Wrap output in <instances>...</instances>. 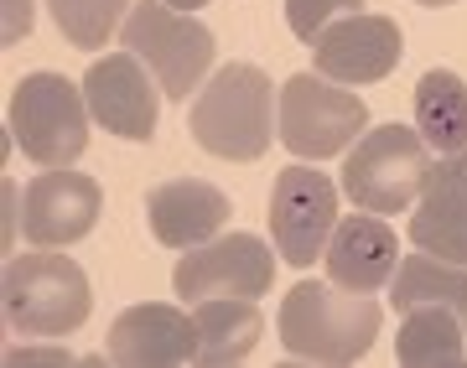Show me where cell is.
<instances>
[{
  "mask_svg": "<svg viewBox=\"0 0 467 368\" xmlns=\"http://www.w3.org/2000/svg\"><path fill=\"white\" fill-rule=\"evenodd\" d=\"M379 317L368 291L301 281L281 302V348L301 363H358L379 337Z\"/></svg>",
  "mask_w": 467,
  "mask_h": 368,
  "instance_id": "obj_1",
  "label": "cell"
},
{
  "mask_svg": "<svg viewBox=\"0 0 467 368\" xmlns=\"http://www.w3.org/2000/svg\"><path fill=\"white\" fill-rule=\"evenodd\" d=\"M275 115H281V94L254 63H229L202 84V99L192 104V140L208 156L223 161H260L275 140Z\"/></svg>",
  "mask_w": 467,
  "mask_h": 368,
  "instance_id": "obj_2",
  "label": "cell"
},
{
  "mask_svg": "<svg viewBox=\"0 0 467 368\" xmlns=\"http://www.w3.org/2000/svg\"><path fill=\"white\" fill-rule=\"evenodd\" d=\"M0 312H5V327L21 337H67L88 322L94 291H88V275L78 270V260L32 244V254L5 260Z\"/></svg>",
  "mask_w": 467,
  "mask_h": 368,
  "instance_id": "obj_3",
  "label": "cell"
},
{
  "mask_svg": "<svg viewBox=\"0 0 467 368\" xmlns=\"http://www.w3.org/2000/svg\"><path fill=\"white\" fill-rule=\"evenodd\" d=\"M5 130L21 156L36 167H73L88 146V99L63 73H32L21 78L5 109Z\"/></svg>",
  "mask_w": 467,
  "mask_h": 368,
  "instance_id": "obj_4",
  "label": "cell"
},
{
  "mask_svg": "<svg viewBox=\"0 0 467 368\" xmlns=\"http://www.w3.org/2000/svg\"><path fill=\"white\" fill-rule=\"evenodd\" d=\"M119 47L150 67V78L161 84L167 99H187L192 88H202V73L213 67L218 52L213 32L192 11H177L167 0H135L119 26Z\"/></svg>",
  "mask_w": 467,
  "mask_h": 368,
  "instance_id": "obj_5",
  "label": "cell"
},
{
  "mask_svg": "<svg viewBox=\"0 0 467 368\" xmlns=\"http://www.w3.org/2000/svg\"><path fill=\"white\" fill-rule=\"evenodd\" d=\"M431 146L410 125H374L358 135V146L343 161V192L364 213H405L426 187Z\"/></svg>",
  "mask_w": 467,
  "mask_h": 368,
  "instance_id": "obj_6",
  "label": "cell"
},
{
  "mask_svg": "<svg viewBox=\"0 0 467 368\" xmlns=\"http://www.w3.org/2000/svg\"><path fill=\"white\" fill-rule=\"evenodd\" d=\"M285 151L301 161H327L348 151L353 140L368 130V109L358 94L337 88L322 73H291L281 88V115H275Z\"/></svg>",
  "mask_w": 467,
  "mask_h": 368,
  "instance_id": "obj_7",
  "label": "cell"
},
{
  "mask_svg": "<svg viewBox=\"0 0 467 368\" xmlns=\"http://www.w3.org/2000/svg\"><path fill=\"white\" fill-rule=\"evenodd\" d=\"M275 285V254L265 250V239L254 234H223L208 239L198 250H187L171 270V291L182 302H213V296H265Z\"/></svg>",
  "mask_w": 467,
  "mask_h": 368,
  "instance_id": "obj_8",
  "label": "cell"
},
{
  "mask_svg": "<svg viewBox=\"0 0 467 368\" xmlns=\"http://www.w3.org/2000/svg\"><path fill=\"white\" fill-rule=\"evenodd\" d=\"M337 229V187L317 167H285L270 187V239L285 254V265L322 260Z\"/></svg>",
  "mask_w": 467,
  "mask_h": 368,
  "instance_id": "obj_9",
  "label": "cell"
},
{
  "mask_svg": "<svg viewBox=\"0 0 467 368\" xmlns=\"http://www.w3.org/2000/svg\"><path fill=\"white\" fill-rule=\"evenodd\" d=\"M104 208V192L94 177L84 171H42L21 187V234L32 239L36 250H63V244H78V239L94 234Z\"/></svg>",
  "mask_w": 467,
  "mask_h": 368,
  "instance_id": "obj_10",
  "label": "cell"
},
{
  "mask_svg": "<svg viewBox=\"0 0 467 368\" xmlns=\"http://www.w3.org/2000/svg\"><path fill=\"white\" fill-rule=\"evenodd\" d=\"M156 78L135 52H109L84 73V99L88 115L99 119L119 140H150L156 135Z\"/></svg>",
  "mask_w": 467,
  "mask_h": 368,
  "instance_id": "obj_11",
  "label": "cell"
},
{
  "mask_svg": "<svg viewBox=\"0 0 467 368\" xmlns=\"http://www.w3.org/2000/svg\"><path fill=\"white\" fill-rule=\"evenodd\" d=\"M104 358L125 368H177V363H198V322L187 317L182 306H130L119 312L104 342Z\"/></svg>",
  "mask_w": 467,
  "mask_h": 368,
  "instance_id": "obj_12",
  "label": "cell"
},
{
  "mask_svg": "<svg viewBox=\"0 0 467 368\" xmlns=\"http://www.w3.org/2000/svg\"><path fill=\"white\" fill-rule=\"evenodd\" d=\"M400 26L389 16H343L312 42V63L333 84H379L400 63Z\"/></svg>",
  "mask_w": 467,
  "mask_h": 368,
  "instance_id": "obj_13",
  "label": "cell"
},
{
  "mask_svg": "<svg viewBox=\"0 0 467 368\" xmlns=\"http://www.w3.org/2000/svg\"><path fill=\"white\" fill-rule=\"evenodd\" d=\"M410 244L467 270V151H447L441 161H431L420 208L410 213Z\"/></svg>",
  "mask_w": 467,
  "mask_h": 368,
  "instance_id": "obj_14",
  "label": "cell"
},
{
  "mask_svg": "<svg viewBox=\"0 0 467 368\" xmlns=\"http://www.w3.org/2000/svg\"><path fill=\"white\" fill-rule=\"evenodd\" d=\"M229 198L218 192L213 182H198V177H177V182H161L146 192V223L156 244L167 250H198L229 223Z\"/></svg>",
  "mask_w": 467,
  "mask_h": 368,
  "instance_id": "obj_15",
  "label": "cell"
},
{
  "mask_svg": "<svg viewBox=\"0 0 467 368\" xmlns=\"http://www.w3.org/2000/svg\"><path fill=\"white\" fill-rule=\"evenodd\" d=\"M322 260H327V281L333 285H343V291H368L374 296L400 270V234L384 218L348 213V218H337Z\"/></svg>",
  "mask_w": 467,
  "mask_h": 368,
  "instance_id": "obj_16",
  "label": "cell"
},
{
  "mask_svg": "<svg viewBox=\"0 0 467 368\" xmlns=\"http://www.w3.org/2000/svg\"><path fill=\"white\" fill-rule=\"evenodd\" d=\"M389 306L395 312H420V306H436V312H451V317L467 327V270L451 265V260H436V254H405L400 270L389 275Z\"/></svg>",
  "mask_w": 467,
  "mask_h": 368,
  "instance_id": "obj_17",
  "label": "cell"
},
{
  "mask_svg": "<svg viewBox=\"0 0 467 368\" xmlns=\"http://www.w3.org/2000/svg\"><path fill=\"white\" fill-rule=\"evenodd\" d=\"M198 322V363L208 368H229V363H244L265 332V317L260 306L244 302V296H213V302H198L192 312Z\"/></svg>",
  "mask_w": 467,
  "mask_h": 368,
  "instance_id": "obj_18",
  "label": "cell"
},
{
  "mask_svg": "<svg viewBox=\"0 0 467 368\" xmlns=\"http://www.w3.org/2000/svg\"><path fill=\"white\" fill-rule=\"evenodd\" d=\"M416 130L431 151H467V84L451 67H431L416 84Z\"/></svg>",
  "mask_w": 467,
  "mask_h": 368,
  "instance_id": "obj_19",
  "label": "cell"
},
{
  "mask_svg": "<svg viewBox=\"0 0 467 368\" xmlns=\"http://www.w3.org/2000/svg\"><path fill=\"white\" fill-rule=\"evenodd\" d=\"M395 358L405 368H447V363H467V327L451 312L420 306L405 312V327L395 337Z\"/></svg>",
  "mask_w": 467,
  "mask_h": 368,
  "instance_id": "obj_20",
  "label": "cell"
},
{
  "mask_svg": "<svg viewBox=\"0 0 467 368\" xmlns=\"http://www.w3.org/2000/svg\"><path fill=\"white\" fill-rule=\"evenodd\" d=\"M135 0H47L57 32L73 42V47H104L115 26H125L119 16H130Z\"/></svg>",
  "mask_w": 467,
  "mask_h": 368,
  "instance_id": "obj_21",
  "label": "cell"
},
{
  "mask_svg": "<svg viewBox=\"0 0 467 368\" xmlns=\"http://www.w3.org/2000/svg\"><path fill=\"white\" fill-rule=\"evenodd\" d=\"M364 0H285V26L301 36V42H317L333 21L358 16Z\"/></svg>",
  "mask_w": 467,
  "mask_h": 368,
  "instance_id": "obj_22",
  "label": "cell"
},
{
  "mask_svg": "<svg viewBox=\"0 0 467 368\" xmlns=\"http://www.w3.org/2000/svg\"><path fill=\"white\" fill-rule=\"evenodd\" d=\"M32 26V0H5V42H21Z\"/></svg>",
  "mask_w": 467,
  "mask_h": 368,
  "instance_id": "obj_23",
  "label": "cell"
},
{
  "mask_svg": "<svg viewBox=\"0 0 467 368\" xmlns=\"http://www.w3.org/2000/svg\"><path fill=\"white\" fill-rule=\"evenodd\" d=\"M16 234H21V187L5 182V250H16Z\"/></svg>",
  "mask_w": 467,
  "mask_h": 368,
  "instance_id": "obj_24",
  "label": "cell"
},
{
  "mask_svg": "<svg viewBox=\"0 0 467 368\" xmlns=\"http://www.w3.org/2000/svg\"><path fill=\"white\" fill-rule=\"evenodd\" d=\"M32 358H42V363H67V353H11V363H32Z\"/></svg>",
  "mask_w": 467,
  "mask_h": 368,
  "instance_id": "obj_25",
  "label": "cell"
},
{
  "mask_svg": "<svg viewBox=\"0 0 467 368\" xmlns=\"http://www.w3.org/2000/svg\"><path fill=\"white\" fill-rule=\"evenodd\" d=\"M167 5H177V11H202L208 0H167Z\"/></svg>",
  "mask_w": 467,
  "mask_h": 368,
  "instance_id": "obj_26",
  "label": "cell"
},
{
  "mask_svg": "<svg viewBox=\"0 0 467 368\" xmlns=\"http://www.w3.org/2000/svg\"><path fill=\"white\" fill-rule=\"evenodd\" d=\"M416 5H457V0H416Z\"/></svg>",
  "mask_w": 467,
  "mask_h": 368,
  "instance_id": "obj_27",
  "label": "cell"
}]
</instances>
